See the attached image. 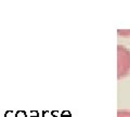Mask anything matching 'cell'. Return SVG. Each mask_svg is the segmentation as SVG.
I'll list each match as a JSON object with an SVG mask.
<instances>
[{"instance_id":"6da1fadb","label":"cell","mask_w":130,"mask_h":117,"mask_svg":"<svg viewBox=\"0 0 130 117\" xmlns=\"http://www.w3.org/2000/svg\"><path fill=\"white\" fill-rule=\"evenodd\" d=\"M130 74V50L123 45L117 46V78L127 77Z\"/></svg>"},{"instance_id":"277c9868","label":"cell","mask_w":130,"mask_h":117,"mask_svg":"<svg viewBox=\"0 0 130 117\" xmlns=\"http://www.w3.org/2000/svg\"><path fill=\"white\" fill-rule=\"evenodd\" d=\"M19 117H24V113L23 112H20L19 113Z\"/></svg>"},{"instance_id":"3957f363","label":"cell","mask_w":130,"mask_h":117,"mask_svg":"<svg viewBox=\"0 0 130 117\" xmlns=\"http://www.w3.org/2000/svg\"><path fill=\"white\" fill-rule=\"evenodd\" d=\"M117 117H130V111L119 110L117 112Z\"/></svg>"},{"instance_id":"7a4b0ae2","label":"cell","mask_w":130,"mask_h":117,"mask_svg":"<svg viewBox=\"0 0 130 117\" xmlns=\"http://www.w3.org/2000/svg\"><path fill=\"white\" fill-rule=\"evenodd\" d=\"M117 34L121 37H130V29H118Z\"/></svg>"}]
</instances>
